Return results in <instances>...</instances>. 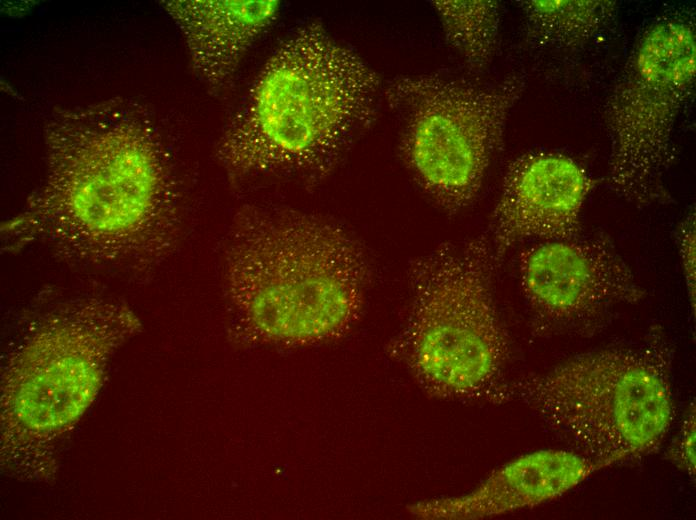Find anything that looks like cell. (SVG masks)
<instances>
[{
    "instance_id": "9a60e30c",
    "label": "cell",
    "mask_w": 696,
    "mask_h": 520,
    "mask_svg": "<svg viewBox=\"0 0 696 520\" xmlns=\"http://www.w3.org/2000/svg\"><path fill=\"white\" fill-rule=\"evenodd\" d=\"M676 246L685 279L690 307L695 315L696 300V242L695 212L691 211L676 230Z\"/></svg>"
},
{
    "instance_id": "277c9868",
    "label": "cell",
    "mask_w": 696,
    "mask_h": 520,
    "mask_svg": "<svg viewBox=\"0 0 696 520\" xmlns=\"http://www.w3.org/2000/svg\"><path fill=\"white\" fill-rule=\"evenodd\" d=\"M673 356L655 325L635 342L574 356L489 396L527 405L570 450L612 466L654 451L667 435Z\"/></svg>"
},
{
    "instance_id": "7a4b0ae2",
    "label": "cell",
    "mask_w": 696,
    "mask_h": 520,
    "mask_svg": "<svg viewBox=\"0 0 696 520\" xmlns=\"http://www.w3.org/2000/svg\"><path fill=\"white\" fill-rule=\"evenodd\" d=\"M379 75L320 21L274 50L220 138L232 178L297 173L325 177L376 120Z\"/></svg>"
},
{
    "instance_id": "2e32d148",
    "label": "cell",
    "mask_w": 696,
    "mask_h": 520,
    "mask_svg": "<svg viewBox=\"0 0 696 520\" xmlns=\"http://www.w3.org/2000/svg\"><path fill=\"white\" fill-rule=\"evenodd\" d=\"M695 431V404L692 402L685 412L679 432L668 451V458L693 480L696 471Z\"/></svg>"
},
{
    "instance_id": "52a82bcc",
    "label": "cell",
    "mask_w": 696,
    "mask_h": 520,
    "mask_svg": "<svg viewBox=\"0 0 696 520\" xmlns=\"http://www.w3.org/2000/svg\"><path fill=\"white\" fill-rule=\"evenodd\" d=\"M695 74L692 23L668 16L651 24L606 105L611 142L608 183L618 197L637 206L666 198L676 121L692 92Z\"/></svg>"
},
{
    "instance_id": "6da1fadb",
    "label": "cell",
    "mask_w": 696,
    "mask_h": 520,
    "mask_svg": "<svg viewBox=\"0 0 696 520\" xmlns=\"http://www.w3.org/2000/svg\"><path fill=\"white\" fill-rule=\"evenodd\" d=\"M46 169L1 225L5 251L37 246L78 270L150 276L181 230V191L159 128L125 100L60 110L45 129Z\"/></svg>"
},
{
    "instance_id": "3957f363",
    "label": "cell",
    "mask_w": 696,
    "mask_h": 520,
    "mask_svg": "<svg viewBox=\"0 0 696 520\" xmlns=\"http://www.w3.org/2000/svg\"><path fill=\"white\" fill-rule=\"evenodd\" d=\"M232 228L225 283L248 338L314 344L343 335L358 319L368 265L341 226L294 210L245 207Z\"/></svg>"
},
{
    "instance_id": "9c48e42d",
    "label": "cell",
    "mask_w": 696,
    "mask_h": 520,
    "mask_svg": "<svg viewBox=\"0 0 696 520\" xmlns=\"http://www.w3.org/2000/svg\"><path fill=\"white\" fill-rule=\"evenodd\" d=\"M519 279L543 337L592 336L646 293L604 233L542 241L521 256Z\"/></svg>"
},
{
    "instance_id": "7c38bea8",
    "label": "cell",
    "mask_w": 696,
    "mask_h": 520,
    "mask_svg": "<svg viewBox=\"0 0 696 520\" xmlns=\"http://www.w3.org/2000/svg\"><path fill=\"white\" fill-rule=\"evenodd\" d=\"M164 8L183 34L196 74L227 87L246 52L275 21L276 0H173Z\"/></svg>"
},
{
    "instance_id": "5bb4252c",
    "label": "cell",
    "mask_w": 696,
    "mask_h": 520,
    "mask_svg": "<svg viewBox=\"0 0 696 520\" xmlns=\"http://www.w3.org/2000/svg\"><path fill=\"white\" fill-rule=\"evenodd\" d=\"M447 42L473 72L484 71L498 47L500 6L494 0H435Z\"/></svg>"
},
{
    "instance_id": "5b68a950",
    "label": "cell",
    "mask_w": 696,
    "mask_h": 520,
    "mask_svg": "<svg viewBox=\"0 0 696 520\" xmlns=\"http://www.w3.org/2000/svg\"><path fill=\"white\" fill-rule=\"evenodd\" d=\"M498 262L487 236L446 242L410 266L411 301L392 355L429 393L489 392L507 356L493 295Z\"/></svg>"
},
{
    "instance_id": "8992f818",
    "label": "cell",
    "mask_w": 696,
    "mask_h": 520,
    "mask_svg": "<svg viewBox=\"0 0 696 520\" xmlns=\"http://www.w3.org/2000/svg\"><path fill=\"white\" fill-rule=\"evenodd\" d=\"M524 87L518 75L480 84L432 73L400 76L384 88L401 157L445 211L459 212L477 197Z\"/></svg>"
},
{
    "instance_id": "ba28073f",
    "label": "cell",
    "mask_w": 696,
    "mask_h": 520,
    "mask_svg": "<svg viewBox=\"0 0 696 520\" xmlns=\"http://www.w3.org/2000/svg\"><path fill=\"white\" fill-rule=\"evenodd\" d=\"M140 326L130 307L102 297L58 300L28 315L3 378L4 388L36 389L20 422L44 397L24 429L47 440L64 431L87 405L85 393L99 387L112 355Z\"/></svg>"
},
{
    "instance_id": "30bf717a",
    "label": "cell",
    "mask_w": 696,
    "mask_h": 520,
    "mask_svg": "<svg viewBox=\"0 0 696 520\" xmlns=\"http://www.w3.org/2000/svg\"><path fill=\"white\" fill-rule=\"evenodd\" d=\"M593 187L587 171L563 154L530 152L512 161L489 228L498 264L520 241L567 240L579 235L581 213Z\"/></svg>"
},
{
    "instance_id": "8fae6325",
    "label": "cell",
    "mask_w": 696,
    "mask_h": 520,
    "mask_svg": "<svg viewBox=\"0 0 696 520\" xmlns=\"http://www.w3.org/2000/svg\"><path fill=\"white\" fill-rule=\"evenodd\" d=\"M610 467L573 450L546 449L520 456L494 471L471 492L408 507L430 520H474L531 508L553 500Z\"/></svg>"
},
{
    "instance_id": "4fadbf2b",
    "label": "cell",
    "mask_w": 696,
    "mask_h": 520,
    "mask_svg": "<svg viewBox=\"0 0 696 520\" xmlns=\"http://www.w3.org/2000/svg\"><path fill=\"white\" fill-rule=\"evenodd\" d=\"M528 35L540 45L574 47L593 38L611 20L614 1L528 0L518 2Z\"/></svg>"
}]
</instances>
